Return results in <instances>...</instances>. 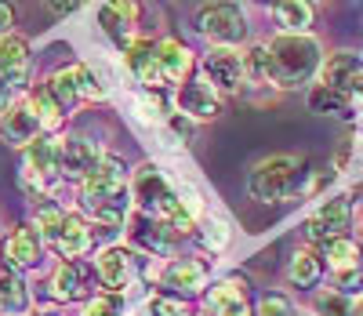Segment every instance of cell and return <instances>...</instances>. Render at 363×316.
<instances>
[{
    "mask_svg": "<svg viewBox=\"0 0 363 316\" xmlns=\"http://www.w3.org/2000/svg\"><path fill=\"white\" fill-rule=\"evenodd\" d=\"M320 66V44L309 33H280L265 44V73L277 87L306 84Z\"/></svg>",
    "mask_w": 363,
    "mask_h": 316,
    "instance_id": "2",
    "label": "cell"
},
{
    "mask_svg": "<svg viewBox=\"0 0 363 316\" xmlns=\"http://www.w3.org/2000/svg\"><path fill=\"white\" fill-rule=\"evenodd\" d=\"M11 91H15V87H8L4 80H0V113L8 109V102H11Z\"/></svg>",
    "mask_w": 363,
    "mask_h": 316,
    "instance_id": "44",
    "label": "cell"
},
{
    "mask_svg": "<svg viewBox=\"0 0 363 316\" xmlns=\"http://www.w3.org/2000/svg\"><path fill=\"white\" fill-rule=\"evenodd\" d=\"M182 316H189V312H182Z\"/></svg>",
    "mask_w": 363,
    "mask_h": 316,
    "instance_id": "47",
    "label": "cell"
},
{
    "mask_svg": "<svg viewBox=\"0 0 363 316\" xmlns=\"http://www.w3.org/2000/svg\"><path fill=\"white\" fill-rule=\"evenodd\" d=\"M320 273H323V258L316 255V251H309V247L294 251V258L287 266V280L294 283V288H316Z\"/></svg>",
    "mask_w": 363,
    "mask_h": 316,
    "instance_id": "24",
    "label": "cell"
},
{
    "mask_svg": "<svg viewBox=\"0 0 363 316\" xmlns=\"http://www.w3.org/2000/svg\"><path fill=\"white\" fill-rule=\"evenodd\" d=\"M157 62H160L164 84H182L193 73V51L182 40H160L157 44Z\"/></svg>",
    "mask_w": 363,
    "mask_h": 316,
    "instance_id": "17",
    "label": "cell"
},
{
    "mask_svg": "<svg viewBox=\"0 0 363 316\" xmlns=\"http://www.w3.org/2000/svg\"><path fill=\"white\" fill-rule=\"evenodd\" d=\"M345 94H349V102H359V106H363V70H359V77L349 84V91H345Z\"/></svg>",
    "mask_w": 363,
    "mask_h": 316,
    "instance_id": "43",
    "label": "cell"
},
{
    "mask_svg": "<svg viewBox=\"0 0 363 316\" xmlns=\"http://www.w3.org/2000/svg\"><path fill=\"white\" fill-rule=\"evenodd\" d=\"M80 8V0H48V11L55 15V18H66V15H73Z\"/></svg>",
    "mask_w": 363,
    "mask_h": 316,
    "instance_id": "41",
    "label": "cell"
},
{
    "mask_svg": "<svg viewBox=\"0 0 363 316\" xmlns=\"http://www.w3.org/2000/svg\"><path fill=\"white\" fill-rule=\"evenodd\" d=\"M128 168L120 156L102 160L80 178V207L102 226H124L128 218Z\"/></svg>",
    "mask_w": 363,
    "mask_h": 316,
    "instance_id": "1",
    "label": "cell"
},
{
    "mask_svg": "<svg viewBox=\"0 0 363 316\" xmlns=\"http://www.w3.org/2000/svg\"><path fill=\"white\" fill-rule=\"evenodd\" d=\"M99 160H102V149L91 138H66L58 146V175L66 178H84Z\"/></svg>",
    "mask_w": 363,
    "mask_h": 316,
    "instance_id": "12",
    "label": "cell"
},
{
    "mask_svg": "<svg viewBox=\"0 0 363 316\" xmlns=\"http://www.w3.org/2000/svg\"><path fill=\"white\" fill-rule=\"evenodd\" d=\"M69 70H73V84H77L80 99H91V102L106 99V87H102V80L95 73H91V66H69Z\"/></svg>",
    "mask_w": 363,
    "mask_h": 316,
    "instance_id": "34",
    "label": "cell"
},
{
    "mask_svg": "<svg viewBox=\"0 0 363 316\" xmlns=\"http://www.w3.org/2000/svg\"><path fill=\"white\" fill-rule=\"evenodd\" d=\"M349 218H352V200L342 193V197H330L316 207V214L306 222V236L323 244V240H335V236H345L349 229Z\"/></svg>",
    "mask_w": 363,
    "mask_h": 316,
    "instance_id": "8",
    "label": "cell"
},
{
    "mask_svg": "<svg viewBox=\"0 0 363 316\" xmlns=\"http://www.w3.org/2000/svg\"><path fill=\"white\" fill-rule=\"evenodd\" d=\"M309 109L320 113V116H335V113H345L349 109V94L345 91H335V87H316L309 94Z\"/></svg>",
    "mask_w": 363,
    "mask_h": 316,
    "instance_id": "30",
    "label": "cell"
},
{
    "mask_svg": "<svg viewBox=\"0 0 363 316\" xmlns=\"http://www.w3.org/2000/svg\"><path fill=\"white\" fill-rule=\"evenodd\" d=\"M95 273H99V280L106 283L109 291H124L128 283H131V276H135L131 251H124V247H106L102 255H99V262H95Z\"/></svg>",
    "mask_w": 363,
    "mask_h": 316,
    "instance_id": "13",
    "label": "cell"
},
{
    "mask_svg": "<svg viewBox=\"0 0 363 316\" xmlns=\"http://www.w3.org/2000/svg\"><path fill=\"white\" fill-rule=\"evenodd\" d=\"M203 73H207V84L218 94H233L244 84V55L233 48H211L203 55Z\"/></svg>",
    "mask_w": 363,
    "mask_h": 316,
    "instance_id": "7",
    "label": "cell"
},
{
    "mask_svg": "<svg viewBox=\"0 0 363 316\" xmlns=\"http://www.w3.org/2000/svg\"><path fill=\"white\" fill-rule=\"evenodd\" d=\"M196 33L211 40V48H233L247 40V15L236 0H211L196 15Z\"/></svg>",
    "mask_w": 363,
    "mask_h": 316,
    "instance_id": "4",
    "label": "cell"
},
{
    "mask_svg": "<svg viewBox=\"0 0 363 316\" xmlns=\"http://www.w3.org/2000/svg\"><path fill=\"white\" fill-rule=\"evenodd\" d=\"M301 160L298 156H269L262 160L255 171H251V197L262 200V204H277V200H287L301 189Z\"/></svg>",
    "mask_w": 363,
    "mask_h": 316,
    "instance_id": "3",
    "label": "cell"
},
{
    "mask_svg": "<svg viewBox=\"0 0 363 316\" xmlns=\"http://www.w3.org/2000/svg\"><path fill=\"white\" fill-rule=\"evenodd\" d=\"M29 77V44L22 37H0V80L8 87L26 84Z\"/></svg>",
    "mask_w": 363,
    "mask_h": 316,
    "instance_id": "14",
    "label": "cell"
},
{
    "mask_svg": "<svg viewBox=\"0 0 363 316\" xmlns=\"http://www.w3.org/2000/svg\"><path fill=\"white\" fill-rule=\"evenodd\" d=\"M178 109L193 120H215L222 113V99L207 80H186L178 91Z\"/></svg>",
    "mask_w": 363,
    "mask_h": 316,
    "instance_id": "10",
    "label": "cell"
},
{
    "mask_svg": "<svg viewBox=\"0 0 363 316\" xmlns=\"http://www.w3.org/2000/svg\"><path fill=\"white\" fill-rule=\"evenodd\" d=\"M356 316H363V302H359V309H356Z\"/></svg>",
    "mask_w": 363,
    "mask_h": 316,
    "instance_id": "45",
    "label": "cell"
},
{
    "mask_svg": "<svg viewBox=\"0 0 363 316\" xmlns=\"http://www.w3.org/2000/svg\"><path fill=\"white\" fill-rule=\"evenodd\" d=\"M255 316H294V309H291V302L284 295H262Z\"/></svg>",
    "mask_w": 363,
    "mask_h": 316,
    "instance_id": "38",
    "label": "cell"
},
{
    "mask_svg": "<svg viewBox=\"0 0 363 316\" xmlns=\"http://www.w3.org/2000/svg\"><path fill=\"white\" fill-rule=\"evenodd\" d=\"M244 295H247V280L244 276H225L222 283H215V291H211V312L244 302Z\"/></svg>",
    "mask_w": 363,
    "mask_h": 316,
    "instance_id": "31",
    "label": "cell"
},
{
    "mask_svg": "<svg viewBox=\"0 0 363 316\" xmlns=\"http://www.w3.org/2000/svg\"><path fill=\"white\" fill-rule=\"evenodd\" d=\"M62 178L58 175V142L55 138H33L22 153V182L37 193H48V189Z\"/></svg>",
    "mask_w": 363,
    "mask_h": 316,
    "instance_id": "6",
    "label": "cell"
},
{
    "mask_svg": "<svg viewBox=\"0 0 363 316\" xmlns=\"http://www.w3.org/2000/svg\"><path fill=\"white\" fill-rule=\"evenodd\" d=\"M131 109H135V116L142 124H164V102L157 99L153 91H145V87L131 94Z\"/></svg>",
    "mask_w": 363,
    "mask_h": 316,
    "instance_id": "32",
    "label": "cell"
},
{
    "mask_svg": "<svg viewBox=\"0 0 363 316\" xmlns=\"http://www.w3.org/2000/svg\"><path fill=\"white\" fill-rule=\"evenodd\" d=\"M298 316H309V312H298Z\"/></svg>",
    "mask_w": 363,
    "mask_h": 316,
    "instance_id": "46",
    "label": "cell"
},
{
    "mask_svg": "<svg viewBox=\"0 0 363 316\" xmlns=\"http://www.w3.org/2000/svg\"><path fill=\"white\" fill-rule=\"evenodd\" d=\"M0 131H4V138L11 146H29V142L40 135V120H37V113H33V106H29V102H15L8 109V116L0 120Z\"/></svg>",
    "mask_w": 363,
    "mask_h": 316,
    "instance_id": "16",
    "label": "cell"
},
{
    "mask_svg": "<svg viewBox=\"0 0 363 316\" xmlns=\"http://www.w3.org/2000/svg\"><path fill=\"white\" fill-rule=\"evenodd\" d=\"M131 197H135V204H138L145 214H157L160 222L178 207L174 185H171V182L164 178V171L153 168V164H142V168L135 171V178H131Z\"/></svg>",
    "mask_w": 363,
    "mask_h": 316,
    "instance_id": "5",
    "label": "cell"
},
{
    "mask_svg": "<svg viewBox=\"0 0 363 316\" xmlns=\"http://www.w3.org/2000/svg\"><path fill=\"white\" fill-rule=\"evenodd\" d=\"M359 70H363V58H359V55H352V51H335V55L323 62L320 80H323V87L349 91V84L359 77Z\"/></svg>",
    "mask_w": 363,
    "mask_h": 316,
    "instance_id": "19",
    "label": "cell"
},
{
    "mask_svg": "<svg viewBox=\"0 0 363 316\" xmlns=\"http://www.w3.org/2000/svg\"><path fill=\"white\" fill-rule=\"evenodd\" d=\"M29 106H33V113H37V120H40V131H55V128H62V120H66V113L58 109V102L51 99V91L40 84L33 94L26 99Z\"/></svg>",
    "mask_w": 363,
    "mask_h": 316,
    "instance_id": "26",
    "label": "cell"
},
{
    "mask_svg": "<svg viewBox=\"0 0 363 316\" xmlns=\"http://www.w3.org/2000/svg\"><path fill=\"white\" fill-rule=\"evenodd\" d=\"M84 316H120V302L113 295H99L84 305Z\"/></svg>",
    "mask_w": 363,
    "mask_h": 316,
    "instance_id": "39",
    "label": "cell"
},
{
    "mask_svg": "<svg viewBox=\"0 0 363 316\" xmlns=\"http://www.w3.org/2000/svg\"><path fill=\"white\" fill-rule=\"evenodd\" d=\"M48 91H51V99L58 102V109L62 113H69L77 102H80V94H77V84H73V70H58L48 84H44Z\"/></svg>",
    "mask_w": 363,
    "mask_h": 316,
    "instance_id": "29",
    "label": "cell"
},
{
    "mask_svg": "<svg viewBox=\"0 0 363 316\" xmlns=\"http://www.w3.org/2000/svg\"><path fill=\"white\" fill-rule=\"evenodd\" d=\"M316 312H320V316H352V309H349L345 295H338V291L320 295V298H316Z\"/></svg>",
    "mask_w": 363,
    "mask_h": 316,
    "instance_id": "37",
    "label": "cell"
},
{
    "mask_svg": "<svg viewBox=\"0 0 363 316\" xmlns=\"http://www.w3.org/2000/svg\"><path fill=\"white\" fill-rule=\"evenodd\" d=\"M55 247H58V255H62L66 262H77V258L84 255V251L91 247V229H87L84 218L66 214L62 229H58V236H55Z\"/></svg>",
    "mask_w": 363,
    "mask_h": 316,
    "instance_id": "21",
    "label": "cell"
},
{
    "mask_svg": "<svg viewBox=\"0 0 363 316\" xmlns=\"http://www.w3.org/2000/svg\"><path fill=\"white\" fill-rule=\"evenodd\" d=\"M11 26H15V8L8 0H0V37H11Z\"/></svg>",
    "mask_w": 363,
    "mask_h": 316,
    "instance_id": "42",
    "label": "cell"
},
{
    "mask_svg": "<svg viewBox=\"0 0 363 316\" xmlns=\"http://www.w3.org/2000/svg\"><path fill=\"white\" fill-rule=\"evenodd\" d=\"M338 171H345L349 178H363V135L345 138V146L338 153Z\"/></svg>",
    "mask_w": 363,
    "mask_h": 316,
    "instance_id": "33",
    "label": "cell"
},
{
    "mask_svg": "<svg viewBox=\"0 0 363 316\" xmlns=\"http://www.w3.org/2000/svg\"><path fill=\"white\" fill-rule=\"evenodd\" d=\"M26 305H29V291H26L18 269L0 266V309L4 312H22Z\"/></svg>",
    "mask_w": 363,
    "mask_h": 316,
    "instance_id": "25",
    "label": "cell"
},
{
    "mask_svg": "<svg viewBox=\"0 0 363 316\" xmlns=\"http://www.w3.org/2000/svg\"><path fill=\"white\" fill-rule=\"evenodd\" d=\"M135 240H138L145 251H157V255H167L171 244H174V233L160 222V218H157V222H149V218H145V222H138V229H135Z\"/></svg>",
    "mask_w": 363,
    "mask_h": 316,
    "instance_id": "28",
    "label": "cell"
},
{
    "mask_svg": "<svg viewBox=\"0 0 363 316\" xmlns=\"http://www.w3.org/2000/svg\"><path fill=\"white\" fill-rule=\"evenodd\" d=\"M244 80H269L265 73V44H255L247 55H244Z\"/></svg>",
    "mask_w": 363,
    "mask_h": 316,
    "instance_id": "36",
    "label": "cell"
},
{
    "mask_svg": "<svg viewBox=\"0 0 363 316\" xmlns=\"http://www.w3.org/2000/svg\"><path fill=\"white\" fill-rule=\"evenodd\" d=\"M149 316H182V305H178L174 298L157 295L153 302H149Z\"/></svg>",
    "mask_w": 363,
    "mask_h": 316,
    "instance_id": "40",
    "label": "cell"
},
{
    "mask_svg": "<svg viewBox=\"0 0 363 316\" xmlns=\"http://www.w3.org/2000/svg\"><path fill=\"white\" fill-rule=\"evenodd\" d=\"M323 258H327V269L335 273V276L359 273V244H356V240H349V236L323 240Z\"/></svg>",
    "mask_w": 363,
    "mask_h": 316,
    "instance_id": "22",
    "label": "cell"
},
{
    "mask_svg": "<svg viewBox=\"0 0 363 316\" xmlns=\"http://www.w3.org/2000/svg\"><path fill=\"white\" fill-rule=\"evenodd\" d=\"M99 26L102 33L116 44V48H131L135 44V29H138V8L135 0H106L99 8Z\"/></svg>",
    "mask_w": 363,
    "mask_h": 316,
    "instance_id": "9",
    "label": "cell"
},
{
    "mask_svg": "<svg viewBox=\"0 0 363 316\" xmlns=\"http://www.w3.org/2000/svg\"><path fill=\"white\" fill-rule=\"evenodd\" d=\"M196 222H200V240H203V247H207V251H225V247H229L233 229H229L225 218H218V214L203 211V214L196 218Z\"/></svg>",
    "mask_w": 363,
    "mask_h": 316,
    "instance_id": "27",
    "label": "cell"
},
{
    "mask_svg": "<svg viewBox=\"0 0 363 316\" xmlns=\"http://www.w3.org/2000/svg\"><path fill=\"white\" fill-rule=\"evenodd\" d=\"M207 283V266L196 262V258H174L167 269H164V288L171 291H182V295H193Z\"/></svg>",
    "mask_w": 363,
    "mask_h": 316,
    "instance_id": "18",
    "label": "cell"
},
{
    "mask_svg": "<svg viewBox=\"0 0 363 316\" xmlns=\"http://www.w3.org/2000/svg\"><path fill=\"white\" fill-rule=\"evenodd\" d=\"M62 222H66V214L58 211L55 204H44V207L37 211L33 229L40 233V240H51V244H55V236H58V229H62Z\"/></svg>",
    "mask_w": 363,
    "mask_h": 316,
    "instance_id": "35",
    "label": "cell"
},
{
    "mask_svg": "<svg viewBox=\"0 0 363 316\" xmlns=\"http://www.w3.org/2000/svg\"><path fill=\"white\" fill-rule=\"evenodd\" d=\"M4 258L11 269H33L40 262V233L33 226H18L4 240Z\"/></svg>",
    "mask_w": 363,
    "mask_h": 316,
    "instance_id": "15",
    "label": "cell"
},
{
    "mask_svg": "<svg viewBox=\"0 0 363 316\" xmlns=\"http://www.w3.org/2000/svg\"><path fill=\"white\" fill-rule=\"evenodd\" d=\"M124 62L131 77L145 87V91H160L164 87V73H160V62H157V44L153 40H135L124 51Z\"/></svg>",
    "mask_w": 363,
    "mask_h": 316,
    "instance_id": "11",
    "label": "cell"
},
{
    "mask_svg": "<svg viewBox=\"0 0 363 316\" xmlns=\"http://www.w3.org/2000/svg\"><path fill=\"white\" fill-rule=\"evenodd\" d=\"M87 295V269L80 262H62L51 276V298L58 302H77Z\"/></svg>",
    "mask_w": 363,
    "mask_h": 316,
    "instance_id": "20",
    "label": "cell"
},
{
    "mask_svg": "<svg viewBox=\"0 0 363 316\" xmlns=\"http://www.w3.org/2000/svg\"><path fill=\"white\" fill-rule=\"evenodd\" d=\"M272 15L284 26V33H306L316 18L313 0H272Z\"/></svg>",
    "mask_w": 363,
    "mask_h": 316,
    "instance_id": "23",
    "label": "cell"
}]
</instances>
